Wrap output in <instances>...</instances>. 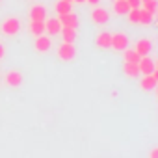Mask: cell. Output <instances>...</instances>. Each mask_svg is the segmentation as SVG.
<instances>
[{"label": "cell", "instance_id": "6da1fadb", "mask_svg": "<svg viewBox=\"0 0 158 158\" xmlns=\"http://www.w3.org/2000/svg\"><path fill=\"white\" fill-rule=\"evenodd\" d=\"M0 30H2L4 35H15V34H19V30H21V21H19L17 17H8V19L2 23Z\"/></svg>", "mask_w": 158, "mask_h": 158}, {"label": "cell", "instance_id": "7a4b0ae2", "mask_svg": "<svg viewBox=\"0 0 158 158\" xmlns=\"http://www.w3.org/2000/svg\"><path fill=\"white\" fill-rule=\"evenodd\" d=\"M74 56H76V48L73 43H61L58 47V58L61 61H73Z\"/></svg>", "mask_w": 158, "mask_h": 158}, {"label": "cell", "instance_id": "3957f363", "mask_svg": "<svg viewBox=\"0 0 158 158\" xmlns=\"http://www.w3.org/2000/svg\"><path fill=\"white\" fill-rule=\"evenodd\" d=\"M156 84H158V69H154L151 74H143V78L139 80V88H141L143 91H151V89H154Z\"/></svg>", "mask_w": 158, "mask_h": 158}, {"label": "cell", "instance_id": "277c9868", "mask_svg": "<svg viewBox=\"0 0 158 158\" xmlns=\"http://www.w3.org/2000/svg\"><path fill=\"white\" fill-rule=\"evenodd\" d=\"M127 47H128V37H127V34H123V32L112 34L110 48H114V50H125Z\"/></svg>", "mask_w": 158, "mask_h": 158}, {"label": "cell", "instance_id": "5b68a950", "mask_svg": "<svg viewBox=\"0 0 158 158\" xmlns=\"http://www.w3.org/2000/svg\"><path fill=\"white\" fill-rule=\"evenodd\" d=\"M138 69H139V74H151L156 69V61H152L149 56H141L138 61Z\"/></svg>", "mask_w": 158, "mask_h": 158}, {"label": "cell", "instance_id": "8992f818", "mask_svg": "<svg viewBox=\"0 0 158 158\" xmlns=\"http://www.w3.org/2000/svg\"><path fill=\"white\" fill-rule=\"evenodd\" d=\"M4 80H6V84L10 88H19L23 84V73H19V71H8L6 76H4Z\"/></svg>", "mask_w": 158, "mask_h": 158}, {"label": "cell", "instance_id": "52a82bcc", "mask_svg": "<svg viewBox=\"0 0 158 158\" xmlns=\"http://www.w3.org/2000/svg\"><path fill=\"white\" fill-rule=\"evenodd\" d=\"M108 19H110V13H108L104 8H95V10L91 11V21H93L95 24H106Z\"/></svg>", "mask_w": 158, "mask_h": 158}, {"label": "cell", "instance_id": "ba28073f", "mask_svg": "<svg viewBox=\"0 0 158 158\" xmlns=\"http://www.w3.org/2000/svg\"><path fill=\"white\" fill-rule=\"evenodd\" d=\"M34 47H35V50H37V52H47V50H50L52 41H50V37H48V35L41 34V35H37V37H35Z\"/></svg>", "mask_w": 158, "mask_h": 158}, {"label": "cell", "instance_id": "9c48e42d", "mask_svg": "<svg viewBox=\"0 0 158 158\" xmlns=\"http://www.w3.org/2000/svg\"><path fill=\"white\" fill-rule=\"evenodd\" d=\"M151 39H147V37H141V39H138V43H136V52H138V56L141 58V56H149L151 54Z\"/></svg>", "mask_w": 158, "mask_h": 158}, {"label": "cell", "instance_id": "30bf717a", "mask_svg": "<svg viewBox=\"0 0 158 158\" xmlns=\"http://www.w3.org/2000/svg\"><path fill=\"white\" fill-rule=\"evenodd\" d=\"M58 19H60V23H61V26H67V28H76V26H78V17H76L73 11L63 13V15H60Z\"/></svg>", "mask_w": 158, "mask_h": 158}, {"label": "cell", "instance_id": "8fae6325", "mask_svg": "<svg viewBox=\"0 0 158 158\" xmlns=\"http://www.w3.org/2000/svg\"><path fill=\"white\" fill-rule=\"evenodd\" d=\"M60 30H61V23H60V19H47L45 21V32H48V35H56V34H60Z\"/></svg>", "mask_w": 158, "mask_h": 158}, {"label": "cell", "instance_id": "7c38bea8", "mask_svg": "<svg viewBox=\"0 0 158 158\" xmlns=\"http://www.w3.org/2000/svg\"><path fill=\"white\" fill-rule=\"evenodd\" d=\"M45 17H47L45 6H41V4L32 6V10H30V19H32V21H45Z\"/></svg>", "mask_w": 158, "mask_h": 158}, {"label": "cell", "instance_id": "4fadbf2b", "mask_svg": "<svg viewBox=\"0 0 158 158\" xmlns=\"http://www.w3.org/2000/svg\"><path fill=\"white\" fill-rule=\"evenodd\" d=\"M110 43H112V34L110 32H101L95 37V45L99 48H110Z\"/></svg>", "mask_w": 158, "mask_h": 158}, {"label": "cell", "instance_id": "5bb4252c", "mask_svg": "<svg viewBox=\"0 0 158 158\" xmlns=\"http://www.w3.org/2000/svg\"><path fill=\"white\" fill-rule=\"evenodd\" d=\"M61 35H63V43H74L76 39V28H67V26H61Z\"/></svg>", "mask_w": 158, "mask_h": 158}, {"label": "cell", "instance_id": "9a60e30c", "mask_svg": "<svg viewBox=\"0 0 158 158\" xmlns=\"http://www.w3.org/2000/svg\"><path fill=\"white\" fill-rule=\"evenodd\" d=\"M152 21H154V15L149 13L147 10H141V8H139V19H138V24L149 26V24H152Z\"/></svg>", "mask_w": 158, "mask_h": 158}, {"label": "cell", "instance_id": "2e32d148", "mask_svg": "<svg viewBox=\"0 0 158 158\" xmlns=\"http://www.w3.org/2000/svg\"><path fill=\"white\" fill-rule=\"evenodd\" d=\"M128 2L127 0H115L114 2V11L117 13V15H127L128 13Z\"/></svg>", "mask_w": 158, "mask_h": 158}, {"label": "cell", "instance_id": "e0dca14e", "mask_svg": "<svg viewBox=\"0 0 158 158\" xmlns=\"http://www.w3.org/2000/svg\"><path fill=\"white\" fill-rule=\"evenodd\" d=\"M30 32L37 37L41 34H45V21H32L30 23Z\"/></svg>", "mask_w": 158, "mask_h": 158}, {"label": "cell", "instance_id": "ac0fdd59", "mask_svg": "<svg viewBox=\"0 0 158 158\" xmlns=\"http://www.w3.org/2000/svg\"><path fill=\"white\" fill-rule=\"evenodd\" d=\"M125 74L128 76V78H136V76H139V69H138V63H128V61H125Z\"/></svg>", "mask_w": 158, "mask_h": 158}, {"label": "cell", "instance_id": "d6986e66", "mask_svg": "<svg viewBox=\"0 0 158 158\" xmlns=\"http://www.w3.org/2000/svg\"><path fill=\"white\" fill-rule=\"evenodd\" d=\"M123 56H125V61H128V63H138V61H139L138 52H136V50H132V48H128V47L123 50Z\"/></svg>", "mask_w": 158, "mask_h": 158}, {"label": "cell", "instance_id": "ffe728a7", "mask_svg": "<svg viewBox=\"0 0 158 158\" xmlns=\"http://www.w3.org/2000/svg\"><path fill=\"white\" fill-rule=\"evenodd\" d=\"M56 11H58V15H63V13H69V11H73V8H71V2H67V0H60V2H56Z\"/></svg>", "mask_w": 158, "mask_h": 158}, {"label": "cell", "instance_id": "44dd1931", "mask_svg": "<svg viewBox=\"0 0 158 158\" xmlns=\"http://www.w3.org/2000/svg\"><path fill=\"white\" fill-rule=\"evenodd\" d=\"M141 6H143V10H147L149 13L156 15V10H158V2H156V0H145V2H141Z\"/></svg>", "mask_w": 158, "mask_h": 158}, {"label": "cell", "instance_id": "7402d4cb", "mask_svg": "<svg viewBox=\"0 0 158 158\" xmlns=\"http://www.w3.org/2000/svg\"><path fill=\"white\" fill-rule=\"evenodd\" d=\"M128 21L132 24H138V19H139V8H134V10H128Z\"/></svg>", "mask_w": 158, "mask_h": 158}, {"label": "cell", "instance_id": "603a6c76", "mask_svg": "<svg viewBox=\"0 0 158 158\" xmlns=\"http://www.w3.org/2000/svg\"><path fill=\"white\" fill-rule=\"evenodd\" d=\"M128 2V8L134 10V8H141V0H127Z\"/></svg>", "mask_w": 158, "mask_h": 158}, {"label": "cell", "instance_id": "cb8c5ba5", "mask_svg": "<svg viewBox=\"0 0 158 158\" xmlns=\"http://www.w3.org/2000/svg\"><path fill=\"white\" fill-rule=\"evenodd\" d=\"M151 158H158V149H152L151 151Z\"/></svg>", "mask_w": 158, "mask_h": 158}, {"label": "cell", "instance_id": "d4e9b609", "mask_svg": "<svg viewBox=\"0 0 158 158\" xmlns=\"http://www.w3.org/2000/svg\"><path fill=\"white\" fill-rule=\"evenodd\" d=\"M4 52H6V50H4V45H2V43H0V58H2V56H4Z\"/></svg>", "mask_w": 158, "mask_h": 158}, {"label": "cell", "instance_id": "484cf974", "mask_svg": "<svg viewBox=\"0 0 158 158\" xmlns=\"http://www.w3.org/2000/svg\"><path fill=\"white\" fill-rule=\"evenodd\" d=\"M86 2H89V4H93V6H95V4H99V0H86Z\"/></svg>", "mask_w": 158, "mask_h": 158}, {"label": "cell", "instance_id": "4316f807", "mask_svg": "<svg viewBox=\"0 0 158 158\" xmlns=\"http://www.w3.org/2000/svg\"><path fill=\"white\" fill-rule=\"evenodd\" d=\"M74 2H86V0H74Z\"/></svg>", "mask_w": 158, "mask_h": 158}, {"label": "cell", "instance_id": "83f0119b", "mask_svg": "<svg viewBox=\"0 0 158 158\" xmlns=\"http://www.w3.org/2000/svg\"><path fill=\"white\" fill-rule=\"evenodd\" d=\"M67 2H73V0H67Z\"/></svg>", "mask_w": 158, "mask_h": 158}, {"label": "cell", "instance_id": "f1b7e54d", "mask_svg": "<svg viewBox=\"0 0 158 158\" xmlns=\"http://www.w3.org/2000/svg\"><path fill=\"white\" fill-rule=\"evenodd\" d=\"M141 2H145V0H141Z\"/></svg>", "mask_w": 158, "mask_h": 158}]
</instances>
